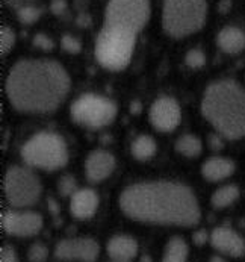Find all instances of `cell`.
<instances>
[{"label":"cell","mask_w":245,"mask_h":262,"mask_svg":"<svg viewBox=\"0 0 245 262\" xmlns=\"http://www.w3.org/2000/svg\"><path fill=\"white\" fill-rule=\"evenodd\" d=\"M21 156L28 165L52 171L69 162V149L61 135L39 132L25 143Z\"/></svg>","instance_id":"8992f818"},{"label":"cell","mask_w":245,"mask_h":262,"mask_svg":"<svg viewBox=\"0 0 245 262\" xmlns=\"http://www.w3.org/2000/svg\"><path fill=\"white\" fill-rule=\"evenodd\" d=\"M208 144L212 150H221L224 147V137L221 134H210L208 138Z\"/></svg>","instance_id":"4dcf8cb0"},{"label":"cell","mask_w":245,"mask_h":262,"mask_svg":"<svg viewBox=\"0 0 245 262\" xmlns=\"http://www.w3.org/2000/svg\"><path fill=\"white\" fill-rule=\"evenodd\" d=\"M230 9V0H222L221 5H219V11L221 12H227Z\"/></svg>","instance_id":"d590c367"},{"label":"cell","mask_w":245,"mask_h":262,"mask_svg":"<svg viewBox=\"0 0 245 262\" xmlns=\"http://www.w3.org/2000/svg\"><path fill=\"white\" fill-rule=\"evenodd\" d=\"M148 120L151 126L159 132L174 130L182 120V110L179 102L168 96H162L156 99L150 106Z\"/></svg>","instance_id":"8fae6325"},{"label":"cell","mask_w":245,"mask_h":262,"mask_svg":"<svg viewBox=\"0 0 245 262\" xmlns=\"http://www.w3.org/2000/svg\"><path fill=\"white\" fill-rule=\"evenodd\" d=\"M47 258H49V249L41 243L32 244L28 250V259L31 262H46Z\"/></svg>","instance_id":"d4e9b609"},{"label":"cell","mask_w":245,"mask_h":262,"mask_svg":"<svg viewBox=\"0 0 245 262\" xmlns=\"http://www.w3.org/2000/svg\"><path fill=\"white\" fill-rule=\"evenodd\" d=\"M150 18V0H109L105 25L138 34Z\"/></svg>","instance_id":"52a82bcc"},{"label":"cell","mask_w":245,"mask_h":262,"mask_svg":"<svg viewBox=\"0 0 245 262\" xmlns=\"http://www.w3.org/2000/svg\"><path fill=\"white\" fill-rule=\"evenodd\" d=\"M205 118L229 140L245 137V90L233 80L210 83L202 100Z\"/></svg>","instance_id":"3957f363"},{"label":"cell","mask_w":245,"mask_h":262,"mask_svg":"<svg viewBox=\"0 0 245 262\" xmlns=\"http://www.w3.org/2000/svg\"><path fill=\"white\" fill-rule=\"evenodd\" d=\"M15 44V34L9 28H2L0 34V47H2V55H6L11 52V49Z\"/></svg>","instance_id":"4316f807"},{"label":"cell","mask_w":245,"mask_h":262,"mask_svg":"<svg viewBox=\"0 0 245 262\" xmlns=\"http://www.w3.org/2000/svg\"><path fill=\"white\" fill-rule=\"evenodd\" d=\"M106 250L112 261L129 262L138 255V243L129 235H115L107 241Z\"/></svg>","instance_id":"2e32d148"},{"label":"cell","mask_w":245,"mask_h":262,"mask_svg":"<svg viewBox=\"0 0 245 262\" xmlns=\"http://www.w3.org/2000/svg\"><path fill=\"white\" fill-rule=\"evenodd\" d=\"M58 191L62 197H69V195H73L76 191H77V182L76 179L70 176V174H65L59 179L58 182Z\"/></svg>","instance_id":"484cf974"},{"label":"cell","mask_w":245,"mask_h":262,"mask_svg":"<svg viewBox=\"0 0 245 262\" xmlns=\"http://www.w3.org/2000/svg\"><path fill=\"white\" fill-rule=\"evenodd\" d=\"M121 211L142 223L194 226L200 222V206L192 189L179 182L153 181L127 187L120 195Z\"/></svg>","instance_id":"6da1fadb"},{"label":"cell","mask_w":245,"mask_h":262,"mask_svg":"<svg viewBox=\"0 0 245 262\" xmlns=\"http://www.w3.org/2000/svg\"><path fill=\"white\" fill-rule=\"evenodd\" d=\"M235 173L233 161L221 156H213L208 159L202 167V174L210 182H219L230 178Z\"/></svg>","instance_id":"e0dca14e"},{"label":"cell","mask_w":245,"mask_h":262,"mask_svg":"<svg viewBox=\"0 0 245 262\" xmlns=\"http://www.w3.org/2000/svg\"><path fill=\"white\" fill-rule=\"evenodd\" d=\"M34 44H35V47L41 49V50H46V52L52 50L53 46H55L53 39L49 35H46V34H36L35 37H34Z\"/></svg>","instance_id":"f1b7e54d"},{"label":"cell","mask_w":245,"mask_h":262,"mask_svg":"<svg viewBox=\"0 0 245 262\" xmlns=\"http://www.w3.org/2000/svg\"><path fill=\"white\" fill-rule=\"evenodd\" d=\"M208 15L206 0H164L162 26L168 35L183 38L205 26Z\"/></svg>","instance_id":"277c9868"},{"label":"cell","mask_w":245,"mask_h":262,"mask_svg":"<svg viewBox=\"0 0 245 262\" xmlns=\"http://www.w3.org/2000/svg\"><path fill=\"white\" fill-rule=\"evenodd\" d=\"M239 188L236 185H224V187L218 188L212 197H210V203L213 208L216 209H222L227 208L230 205H233L238 199H239Z\"/></svg>","instance_id":"44dd1931"},{"label":"cell","mask_w":245,"mask_h":262,"mask_svg":"<svg viewBox=\"0 0 245 262\" xmlns=\"http://www.w3.org/2000/svg\"><path fill=\"white\" fill-rule=\"evenodd\" d=\"M115 168V158L105 150H94L85 162V173L90 182H102L107 179Z\"/></svg>","instance_id":"5bb4252c"},{"label":"cell","mask_w":245,"mask_h":262,"mask_svg":"<svg viewBox=\"0 0 245 262\" xmlns=\"http://www.w3.org/2000/svg\"><path fill=\"white\" fill-rule=\"evenodd\" d=\"M209 262H226L222 258H219V256H213Z\"/></svg>","instance_id":"8d00e7d4"},{"label":"cell","mask_w":245,"mask_h":262,"mask_svg":"<svg viewBox=\"0 0 245 262\" xmlns=\"http://www.w3.org/2000/svg\"><path fill=\"white\" fill-rule=\"evenodd\" d=\"M0 262H18L15 250L9 246H3L0 253Z\"/></svg>","instance_id":"f546056e"},{"label":"cell","mask_w":245,"mask_h":262,"mask_svg":"<svg viewBox=\"0 0 245 262\" xmlns=\"http://www.w3.org/2000/svg\"><path fill=\"white\" fill-rule=\"evenodd\" d=\"M50 8H52V12H53V14L61 15V14H64V12H65V9H67V3H65V0H53V2H52V5H50Z\"/></svg>","instance_id":"d6a6232c"},{"label":"cell","mask_w":245,"mask_h":262,"mask_svg":"<svg viewBox=\"0 0 245 262\" xmlns=\"http://www.w3.org/2000/svg\"><path fill=\"white\" fill-rule=\"evenodd\" d=\"M5 195L14 208H28L41 197V182L29 168L14 165L5 176Z\"/></svg>","instance_id":"ba28073f"},{"label":"cell","mask_w":245,"mask_h":262,"mask_svg":"<svg viewBox=\"0 0 245 262\" xmlns=\"http://www.w3.org/2000/svg\"><path fill=\"white\" fill-rule=\"evenodd\" d=\"M188 258V244L183 238L173 236L165 247L161 262H186Z\"/></svg>","instance_id":"ffe728a7"},{"label":"cell","mask_w":245,"mask_h":262,"mask_svg":"<svg viewBox=\"0 0 245 262\" xmlns=\"http://www.w3.org/2000/svg\"><path fill=\"white\" fill-rule=\"evenodd\" d=\"M112 262H120V261H112Z\"/></svg>","instance_id":"f35d334b"},{"label":"cell","mask_w":245,"mask_h":262,"mask_svg":"<svg viewBox=\"0 0 245 262\" xmlns=\"http://www.w3.org/2000/svg\"><path fill=\"white\" fill-rule=\"evenodd\" d=\"M17 17L20 18L21 23L25 25H32L41 17V9L36 6H21L17 11Z\"/></svg>","instance_id":"cb8c5ba5"},{"label":"cell","mask_w":245,"mask_h":262,"mask_svg":"<svg viewBox=\"0 0 245 262\" xmlns=\"http://www.w3.org/2000/svg\"><path fill=\"white\" fill-rule=\"evenodd\" d=\"M135 42L137 34L105 25L96 41V58L107 70H123L132 59Z\"/></svg>","instance_id":"5b68a950"},{"label":"cell","mask_w":245,"mask_h":262,"mask_svg":"<svg viewBox=\"0 0 245 262\" xmlns=\"http://www.w3.org/2000/svg\"><path fill=\"white\" fill-rule=\"evenodd\" d=\"M49 209H50L52 214H58V212H59V205H58L55 200L49 199Z\"/></svg>","instance_id":"e575fe53"},{"label":"cell","mask_w":245,"mask_h":262,"mask_svg":"<svg viewBox=\"0 0 245 262\" xmlns=\"http://www.w3.org/2000/svg\"><path fill=\"white\" fill-rule=\"evenodd\" d=\"M210 243L218 252L232 258H241L245 255L244 238L230 227L221 226L213 229L210 233Z\"/></svg>","instance_id":"4fadbf2b"},{"label":"cell","mask_w":245,"mask_h":262,"mask_svg":"<svg viewBox=\"0 0 245 262\" xmlns=\"http://www.w3.org/2000/svg\"><path fill=\"white\" fill-rule=\"evenodd\" d=\"M130 153L138 161H148L156 153V141L150 135H140L132 141Z\"/></svg>","instance_id":"d6986e66"},{"label":"cell","mask_w":245,"mask_h":262,"mask_svg":"<svg viewBox=\"0 0 245 262\" xmlns=\"http://www.w3.org/2000/svg\"><path fill=\"white\" fill-rule=\"evenodd\" d=\"M185 62H186L188 67H191V69H194V70L202 69V67H205V64H206V55H205V52H202L200 49H192V50H189V52L186 53Z\"/></svg>","instance_id":"603a6c76"},{"label":"cell","mask_w":245,"mask_h":262,"mask_svg":"<svg viewBox=\"0 0 245 262\" xmlns=\"http://www.w3.org/2000/svg\"><path fill=\"white\" fill-rule=\"evenodd\" d=\"M100 247L93 238L62 239L55 247V256L61 261L94 262L99 258Z\"/></svg>","instance_id":"30bf717a"},{"label":"cell","mask_w":245,"mask_h":262,"mask_svg":"<svg viewBox=\"0 0 245 262\" xmlns=\"http://www.w3.org/2000/svg\"><path fill=\"white\" fill-rule=\"evenodd\" d=\"M2 226L14 236H32L42 227V217L32 211H8L2 215Z\"/></svg>","instance_id":"7c38bea8"},{"label":"cell","mask_w":245,"mask_h":262,"mask_svg":"<svg viewBox=\"0 0 245 262\" xmlns=\"http://www.w3.org/2000/svg\"><path fill=\"white\" fill-rule=\"evenodd\" d=\"M70 91V76L56 61L23 59L6 77V96L21 113L55 111Z\"/></svg>","instance_id":"7a4b0ae2"},{"label":"cell","mask_w":245,"mask_h":262,"mask_svg":"<svg viewBox=\"0 0 245 262\" xmlns=\"http://www.w3.org/2000/svg\"><path fill=\"white\" fill-rule=\"evenodd\" d=\"M141 262H151V258L147 256V255H144V256H141Z\"/></svg>","instance_id":"74e56055"},{"label":"cell","mask_w":245,"mask_h":262,"mask_svg":"<svg viewBox=\"0 0 245 262\" xmlns=\"http://www.w3.org/2000/svg\"><path fill=\"white\" fill-rule=\"evenodd\" d=\"M216 42L224 53L229 55L241 53L245 49V32L236 26H227L219 31Z\"/></svg>","instance_id":"ac0fdd59"},{"label":"cell","mask_w":245,"mask_h":262,"mask_svg":"<svg viewBox=\"0 0 245 262\" xmlns=\"http://www.w3.org/2000/svg\"><path fill=\"white\" fill-rule=\"evenodd\" d=\"M99 208V195L94 189L82 188L71 195L70 211L79 220H86L96 214Z\"/></svg>","instance_id":"9a60e30c"},{"label":"cell","mask_w":245,"mask_h":262,"mask_svg":"<svg viewBox=\"0 0 245 262\" xmlns=\"http://www.w3.org/2000/svg\"><path fill=\"white\" fill-rule=\"evenodd\" d=\"M77 25L79 26H83V28H86V26H90V17L88 15H80L79 18H77Z\"/></svg>","instance_id":"836d02e7"},{"label":"cell","mask_w":245,"mask_h":262,"mask_svg":"<svg viewBox=\"0 0 245 262\" xmlns=\"http://www.w3.org/2000/svg\"><path fill=\"white\" fill-rule=\"evenodd\" d=\"M71 118L86 127H105L117 117V105L99 94H83L71 105Z\"/></svg>","instance_id":"9c48e42d"},{"label":"cell","mask_w":245,"mask_h":262,"mask_svg":"<svg viewBox=\"0 0 245 262\" xmlns=\"http://www.w3.org/2000/svg\"><path fill=\"white\" fill-rule=\"evenodd\" d=\"M61 47L69 53H79L82 50V42L73 35H64L61 38Z\"/></svg>","instance_id":"83f0119b"},{"label":"cell","mask_w":245,"mask_h":262,"mask_svg":"<svg viewBox=\"0 0 245 262\" xmlns=\"http://www.w3.org/2000/svg\"><path fill=\"white\" fill-rule=\"evenodd\" d=\"M202 150H203L202 141L195 135L185 134L175 141V151L185 158H197L202 153Z\"/></svg>","instance_id":"7402d4cb"},{"label":"cell","mask_w":245,"mask_h":262,"mask_svg":"<svg viewBox=\"0 0 245 262\" xmlns=\"http://www.w3.org/2000/svg\"><path fill=\"white\" fill-rule=\"evenodd\" d=\"M208 239H209V235H208V232L205 229L197 230V232L192 233V241H194L195 246H203V244H206Z\"/></svg>","instance_id":"1f68e13d"}]
</instances>
